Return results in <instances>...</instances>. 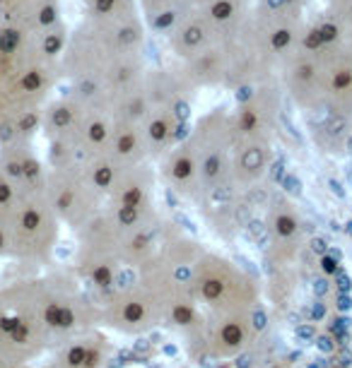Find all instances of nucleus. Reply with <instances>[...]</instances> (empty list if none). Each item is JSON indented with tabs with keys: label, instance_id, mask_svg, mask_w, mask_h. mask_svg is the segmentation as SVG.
<instances>
[{
	"label": "nucleus",
	"instance_id": "423d86ee",
	"mask_svg": "<svg viewBox=\"0 0 352 368\" xmlns=\"http://www.w3.org/2000/svg\"><path fill=\"white\" fill-rule=\"evenodd\" d=\"M135 2L140 7L145 27L162 36H167L169 29L178 22V17L188 10L186 0H135Z\"/></svg>",
	"mask_w": 352,
	"mask_h": 368
},
{
	"label": "nucleus",
	"instance_id": "aec40b11",
	"mask_svg": "<svg viewBox=\"0 0 352 368\" xmlns=\"http://www.w3.org/2000/svg\"><path fill=\"white\" fill-rule=\"evenodd\" d=\"M316 346L321 349L323 354H333L335 351V342L330 335H323V337H316Z\"/></svg>",
	"mask_w": 352,
	"mask_h": 368
},
{
	"label": "nucleus",
	"instance_id": "f8f14e48",
	"mask_svg": "<svg viewBox=\"0 0 352 368\" xmlns=\"http://www.w3.org/2000/svg\"><path fill=\"white\" fill-rule=\"evenodd\" d=\"M121 318L126 322H143L147 318V306L143 301H128L121 306Z\"/></svg>",
	"mask_w": 352,
	"mask_h": 368
},
{
	"label": "nucleus",
	"instance_id": "393cba45",
	"mask_svg": "<svg viewBox=\"0 0 352 368\" xmlns=\"http://www.w3.org/2000/svg\"><path fill=\"white\" fill-rule=\"evenodd\" d=\"M323 315H326V306H323V303H314V308H311V318H314V320H321Z\"/></svg>",
	"mask_w": 352,
	"mask_h": 368
},
{
	"label": "nucleus",
	"instance_id": "5701e85b",
	"mask_svg": "<svg viewBox=\"0 0 352 368\" xmlns=\"http://www.w3.org/2000/svg\"><path fill=\"white\" fill-rule=\"evenodd\" d=\"M326 291H328V279H326V277L316 279V282H314V294H316V296H323Z\"/></svg>",
	"mask_w": 352,
	"mask_h": 368
},
{
	"label": "nucleus",
	"instance_id": "0eeeda50",
	"mask_svg": "<svg viewBox=\"0 0 352 368\" xmlns=\"http://www.w3.org/2000/svg\"><path fill=\"white\" fill-rule=\"evenodd\" d=\"M323 20H328L343 41L352 44V0H326Z\"/></svg>",
	"mask_w": 352,
	"mask_h": 368
},
{
	"label": "nucleus",
	"instance_id": "f3484780",
	"mask_svg": "<svg viewBox=\"0 0 352 368\" xmlns=\"http://www.w3.org/2000/svg\"><path fill=\"white\" fill-rule=\"evenodd\" d=\"M294 337H299V340H304V342L316 340V327H314V325H309V322L297 325V327H294Z\"/></svg>",
	"mask_w": 352,
	"mask_h": 368
},
{
	"label": "nucleus",
	"instance_id": "bb28decb",
	"mask_svg": "<svg viewBox=\"0 0 352 368\" xmlns=\"http://www.w3.org/2000/svg\"><path fill=\"white\" fill-rule=\"evenodd\" d=\"M10 368H34L31 364H25V366H10Z\"/></svg>",
	"mask_w": 352,
	"mask_h": 368
},
{
	"label": "nucleus",
	"instance_id": "6e6552de",
	"mask_svg": "<svg viewBox=\"0 0 352 368\" xmlns=\"http://www.w3.org/2000/svg\"><path fill=\"white\" fill-rule=\"evenodd\" d=\"M306 2L309 0H256L253 7L265 12V15H277V17H290V20H306L304 17Z\"/></svg>",
	"mask_w": 352,
	"mask_h": 368
},
{
	"label": "nucleus",
	"instance_id": "f03ea898",
	"mask_svg": "<svg viewBox=\"0 0 352 368\" xmlns=\"http://www.w3.org/2000/svg\"><path fill=\"white\" fill-rule=\"evenodd\" d=\"M68 36L70 27L65 22L39 34L0 24V99L31 140L41 128L49 94L60 80Z\"/></svg>",
	"mask_w": 352,
	"mask_h": 368
},
{
	"label": "nucleus",
	"instance_id": "9d476101",
	"mask_svg": "<svg viewBox=\"0 0 352 368\" xmlns=\"http://www.w3.org/2000/svg\"><path fill=\"white\" fill-rule=\"evenodd\" d=\"M22 140H31L22 133L20 123L15 120V115L7 111L5 101L0 99V147L5 144H12V142H22Z\"/></svg>",
	"mask_w": 352,
	"mask_h": 368
},
{
	"label": "nucleus",
	"instance_id": "cd10ccee",
	"mask_svg": "<svg viewBox=\"0 0 352 368\" xmlns=\"http://www.w3.org/2000/svg\"><path fill=\"white\" fill-rule=\"evenodd\" d=\"M217 368H232V366H225V364H222V366H217Z\"/></svg>",
	"mask_w": 352,
	"mask_h": 368
},
{
	"label": "nucleus",
	"instance_id": "7ed1b4c3",
	"mask_svg": "<svg viewBox=\"0 0 352 368\" xmlns=\"http://www.w3.org/2000/svg\"><path fill=\"white\" fill-rule=\"evenodd\" d=\"M236 29H229L220 24L217 20H212L205 10L201 7H188L178 22L169 29V34L164 36L172 53L176 56L178 63H186L191 58L201 56L210 48L220 46L222 41H227Z\"/></svg>",
	"mask_w": 352,
	"mask_h": 368
},
{
	"label": "nucleus",
	"instance_id": "20e7f679",
	"mask_svg": "<svg viewBox=\"0 0 352 368\" xmlns=\"http://www.w3.org/2000/svg\"><path fill=\"white\" fill-rule=\"evenodd\" d=\"M63 20L60 0H0V24L39 34Z\"/></svg>",
	"mask_w": 352,
	"mask_h": 368
},
{
	"label": "nucleus",
	"instance_id": "b1692460",
	"mask_svg": "<svg viewBox=\"0 0 352 368\" xmlns=\"http://www.w3.org/2000/svg\"><path fill=\"white\" fill-rule=\"evenodd\" d=\"M234 368H251V356H249V354H244V356H236Z\"/></svg>",
	"mask_w": 352,
	"mask_h": 368
},
{
	"label": "nucleus",
	"instance_id": "39448f33",
	"mask_svg": "<svg viewBox=\"0 0 352 368\" xmlns=\"http://www.w3.org/2000/svg\"><path fill=\"white\" fill-rule=\"evenodd\" d=\"M164 173L176 190H191L193 185H201L198 161H196V152H193L191 140H183L181 144H176V149H172V154L164 164Z\"/></svg>",
	"mask_w": 352,
	"mask_h": 368
},
{
	"label": "nucleus",
	"instance_id": "4468645a",
	"mask_svg": "<svg viewBox=\"0 0 352 368\" xmlns=\"http://www.w3.org/2000/svg\"><path fill=\"white\" fill-rule=\"evenodd\" d=\"M172 315H174V320L178 325H191V322L196 320V313H193V308H191L188 303H176Z\"/></svg>",
	"mask_w": 352,
	"mask_h": 368
},
{
	"label": "nucleus",
	"instance_id": "a211bd4d",
	"mask_svg": "<svg viewBox=\"0 0 352 368\" xmlns=\"http://www.w3.org/2000/svg\"><path fill=\"white\" fill-rule=\"evenodd\" d=\"M251 325H253V330H265V325H268V315H265V311H261V308H256V311L251 313Z\"/></svg>",
	"mask_w": 352,
	"mask_h": 368
},
{
	"label": "nucleus",
	"instance_id": "f257e3e1",
	"mask_svg": "<svg viewBox=\"0 0 352 368\" xmlns=\"http://www.w3.org/2000/svg\"><path fill=\"white\" fill-rule=\"evenodd\" d=\"M58 229L46 185V161L36 154L34 140L0 147V260L49 262Z\"/></svg>",
	"mask_w": 352,
	"mask_h": 368
},
{
	"label": "nucleus",
	"instance_id": "6ab92c4d",
	"mask_svg": "<svg viewBox=\"0 0 352 368\" xmlns=\"http://www.w3.org/2000/svg\"><path fill=\"white\" fill-rule=\"evenodd\" d=\"M282 188H285L290 195H302V181H299V178H294V176H287V178H285Z\"/></svg>",
	"mask_w": 352,
	"mask_h": 368
},
{
	"label": "nucleus",
	"instance_id": "ddd939ff",
	"mask_svg": "<svg viewBox=\"0 0 352 368\" xmlns=\"http://www.w3.org/2000/svg\"><path fill=\"white\" fill-rule=\"evenodd\" d=\"M123 2H128V0H82V5H85V12H87V15H101V12H109V10H114V7L123 5Z\"/></svg>",
	"mask_w": 352,
	"mask_h": 368
},
{
	"label": "nucleus",
	"instance_id": "4be33fe9",
	"mask_svg": "<svg viewBox=\"0 0 352 368\" xmlns=\"http://www.w3.org/2000/svg\"><path fill=\"white\" fill-rule=\"evenodd\" d=\"M311 251L319 255H326L328 253V243H326L323 238H314V241H311Z\"/></svg>",
	"mask_w": 352,
	"mask_h": 368
},
{
	"label": "nucleus",
	"instance_id": "1a4fd4ad",
	"mask_svg": "<svg viewBox=\"0 0 352 368\" xmlns=\"http://www.w3.org/2000/svg\"><path fill=\"white\" fill-rule=\"evenodd\" d=\"M217 340L222 342L225 351H236V349H241V344L246 342V322H241V320H236V318L222 322V327H220V332H217Z\"/></svg>",
	"mask_w": 352,
	"mask_h": 368
},
{
	"label": "nucleus",
	"instance_id": "2eb2a0df",
	"mask_svg": "<svg viewBox=\"0 0 352 368\" xmlns=\"http://www.w3.org/2000/svg\"><path fill=\"white\" fill-rule=\"evenodd\" d=\"M321 272L326 277H335L338 272H340V262L333 257V255H321Z\"/></svg>",
	"mask_w": 352,
	"mask_h": 368
},
{
	"label": "nucleus",
	"instance_id": "412c9836",
	"mask_svg": "<svg viewBox=\"0 0 352 368\" xmlns=\"http://www.w3.org/2000/svg\"><path fill=\"white\" fill-rule=\"evenodd\" d=\"M335 308L340 313H348L352 308V296L350 294H338V299H335Z\"/></svg>",
	"mask_w": 352,
	"mask_h": 368
},
{
	"label": "nucleus",
	"instance_id": "9b49d317",
	"mask_svg": "<svg viewBox=\"0 0 352 368\" xmlns=\"http://www.w3.org/2000/svg\"><path fill=\"white\" fill-rule=\"evenodd\" d=\"M297 219H294L290 212H275L273 214V231L277 233V236H282V238H290L292 233H297Z\"/></svg>",
	"mask_w": 352,
	"mask_h": 368
},
{
	"label": "nucleus",
	"instance_id": "a878e982",
	"mask_svg": "<svg viewBox=\"0 0 352 368\" xmlns=\"http://www.w3.org/2000/svg\"><path fill=\"white\" fill-rule=\"evenodd\" d=\"M164 351H167V354L172 356V354H176V346H172V344H167V346H164Z\"/></svg>",
	"mask_w": 352,
	"mask_h": 368
},
{
	"label": "nucleus",
	"instance_id": "dca6fc26",
	"mask_svg": "<svg viewBox=\"0 0 352 368\" xmlns=\"http://www.w3.org/2000/svg\"><path fill=\"white\" fill-rule=\"evenodd\" d=\"M333 282H335V289L340 291V294H350L352 291V279H350V275H345L343 270L333 277Z\"/></svg>",
	"mask_w": 352,
	"mask_h": 368
}]
</instances>
